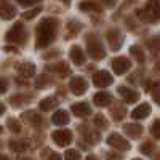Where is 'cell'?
<instances>
[{
    "label": "cell",
    "mask_w": 160,
    "mask_h": 160,
    "mask_svg": "<svg viewBox=\"0 0 160 160\" xmlns=\"http://www.w3.org/2000/svg\"><path fill=\"white\" fill-rule=\"evenodd\" d=\"M58 19L55 18H45L38 22L37 26V42H35V47L37 48H43L47 47L53 38L56 35V29H58Z\"/></svg>",
    "instance_id": "cell-1"
},
{
    "label": "cell",
    "mask_w": 160,
    "mask_h": 160,
    "mask_svg": "<svg viewBox=\"0 0 160 160\" xmlns=\"http://www.w3.org/2000/svg\"><path fill=\"white\" fill-rule=\"evenodd\" d=\"M138 16L149 22L160 21V0H149L146 8L138 11Z\"/></svg>",
    "instance_id": "cell-2"
},
{
    "label": "cell",
    "mask_w": 160,
    "mask_h": 160,
    "mask_svg": "<svg viewBox=\"0 0 160 160\" xmlns=\"http://www.w3.org/2000/svg\"><path fill=\"white\" fill-rule=\"evenodd\" d=\"M87 53L88 56L93 59H102L106 56L104 48L101 45V42L98 38H95V35H90L88 37V42H87Z\"/></svg>",
    "instance_id": "cell-3"
},
{
    "label": "cell",
    "mask_w": 160,
    "mask_h": 160,
    "mask_svg": "<svg viewBox=\"0 0 160 160\" xmlns=\"http://www.w3.org/2000/svg\"><path fill=\"white\" fill-rule=\"evenodd\" d=\"M7 40H8L10 43L24 45V42H26V32H24L22 22H16V24L7 32Z\"/></svg>",
    "instance_id": "cell-4"
},
{
    "label": "cell",
    "mask_w": 160,
    "mask_h": 160,
    "mask_svg": "<svg viewBox=\"0 0 160 160\" xmlns=\"http://www.w3.org/2000/svg\"><path fill=\"white\" fill-rule=\"evenodd\" d=\"M108 144L112 146L114 149H118V151H128L131 148L130 142L123 136H120L118 133H112V135L108 138Z\"/></svg>",
    "instance_id": "cell-5"
},
{
    "label": "cell",
    "mask_w": 160,
    "mask_h": 160,
    "mask_svg": "<svg viewBox=\"0 0 160 160\" xmlns=\"http://www.w3.org/2000/svg\"><path fill=\"white\" fill-rule=\"evenodd\" d=\"M112 80L114 78L108 71H99V72H96L95 75H93V83H95V87H98V88L109 87L112 83Z\"/></svg>",
    "instance_id": "cell-6"
},
{
    "label": "cell",
    "mask_w": 160,
    "mask_h": 160,
    "mask_svg": "<svg viewBox=\"0 0 160 160\" xmlns=\"http://www.w3.org/2000/svg\"><path fill=\"white\" fill-rule=\"evenodd\" d=\"M130 59L123 58V56H118V58H114L112 59V71L117 74V75H122L125 74L128 69H130Z\"/></svg>",
    "instance_id": "cell-7"
},
{
    "label": "cell",
    "mask_w": 160,
    "mask_h": 160,
    "mask_svg": "<svg viewBox=\"0 0 160 160\" xmlns=\"http://www.w3.org/2000/svg\"><path fill=\"white\" fill-rule=\"evenodd\" d=\"M87 87H88L87 85V80L83 77H80V75L72 77V80H71V90H72L74 95H77V96L83 95V93L87 91Z\"/></svg>",
    "instance_id": "cell-8"
},
{
    "label": "cell",
    "mask_w": 160,
    "mask_h": 160,
    "mask_svg": "<svg viewBox=\"0 0 160 160\" xmlns=\"http://www.w3.org/2000/svg\"><path fill=\"white\" fill-rule=\"evenodd\" d=\"M51 139L58 146H68L72 141V133L69 130H58L51 135Z\"/></svg>",
    "instance_id": "cell-9"
},
{
    "label": "cell",
    "mask_w": 160,
    "mask_h": 160,
    "mask_svg": "<svg viewBox=\"0 0 160 160\" xmlns=\"http://www.w3.org/2000/svg\"><path fill=\"white\" fill-rule=\"evenodd\" d=\"M117 91H118V95L122 96L128 104H133V102H136V101L139 99V93L135 91V90H130V88H127V87H118Z\"/></svg>",
    "instance_id": "cell-10"
},
{
    "label": "cell",
    "mask_w": 160,
    "mask_h": 160,
    "mask_svg": "<svg viewBox=\"0 0 160 160\" xmlns=\"http://www.w3.org/2000/svg\"><path fill=\"white\" fill-rule=\"evenodd\" d=\"M108 40H109L112 50H118L120 47H122V43H123V35H122V32H120V31L112 29V31L108 32Z\"/></svg>",
    "instance_id": "cell-11"
},
{
    "label": "cell",
    "mask_w": 160,
    "mask_h": 160,
    "mask_svg": "<svg viewBox=\"0 0 160 160\" xmlns=\"http://www.w3.org/2000/svg\"><path fill=\"white\" fill-rule=\"evenodd\" d=\"M149 114H151V106L148 102H142V104L138 106L136 109H133L131 117L135 118V120H142L146 117H149Z\"/></svg>",
    "instance_id": "cell-12"
},
{
    "label": "cell",
    "mask_w": 160,
    "mask_h": 160,
    "mask_svg": "<svg viewBox=\"0 0 160 160\" xmlns=\"http://www.w3.org/2000/svg\"><path fill=\"white\" fill-rule=\"evenodd\" d=\"M51 122L55 123V125H58V127H61V125H68L69 122H71V117H69V114L66 112V111H56L55 114H53V117H51Z\"/></svg>",
    "instance_id": "cell-13"
},
{
    "label": "cell",
    "mask_w": 160,
    "mask_h": 160,
    "mask_svg": "<svg viewBox=\"0 0 160 160\" xmlns=\"http://www.w3.org/2000/svg\"><path fill=\"white\" fill-rule=\"evenodd\" d=\"M16 16V8L7 3V2H2L0 3V18L2 19H11Z\"/></svg>",
    "instance_id": "cell-14"
},
{
    "label": "cell",
    "mask_w": 160,
    "mask_h": 160,
    "mask_svg": "<svg viewBox=\"0 0 160 160\" xmlns=\"http://www.w3.org/2000/svg\"><path fill=\"white\" fill-rule=\"evenodd\" d=\"M71 111L77 117H85V115L91 114V108L88 106V102H75V104H72Z\"/></svg>",
    "instance_id": "cell-15"
},
{
    "label": "cell",
    "mask_w": 160,
    "mask_h": 160,
    "mask_svg": "<svg viewBox=\"0 0 160 160\" xmlns=\"http://www.w3.org/2000/svg\"><path fill=\"white\" fill-rule=\"evenodd\" d=\"M71 59H72L74 64H77V66H82V64L85 62V53H83V50L80 48L78 45H74V47L71 48Z\"/></svg>",
    "instance_id": "cell-16"
},
{
    "label": "cell",
    "mask_w": 160,
    "mask_h": 160,
    "mask_svg": "<svg viewBox=\"0 0 160 160\" xmlns=\"http://www.w3.org/2000/svg\"><path fill=\"white\" fill-rule=\"evenodd\" d=\"M93 101H95V104L99 106V108H106V106L111 104L112 96H111V93H108V91H99L98 95H95Z\"/></svg>",
    "instance_id": "cell-17"
},
{
    "label": "cell",
    "mask_w": 160,
    "mask_h": 160,
    "mask_svg": "<svg viewBox=\"0 0 160 160\" xmlns=\"http://www.w3.org/2000/svg\"><path fill=\"white\" fill-rule=\"evenodd\" d=\"M125 133L130 136V138H139L141 133H142V127L141 125H136V123H127L123 127Z\"/></svg>",
    "instance_id": "cell-18"
},
{
    "label": "cell",
    "mask_w": 160,
    "mask_h": 160,
    "mask_svg": "<svg viewBox=\"0 0 160 160\" xmlns=\"http://www.w3.org/2000/svg\"><path fill=\"white\" fill-rule=\"evenodd\" d=\"M18 72L22 75V77H32L34 74H35V66L32 64V62H22V64H19L18 66Z\"/></svg>",
    "instance_id": "cell-19"
},
{
    "label": "cell",
    "mask_w": 160,
    "mask_h": 160,
    "mask_svg": "<svg viewBox=\"0 0 160 160\" xmlns=\"http://www.w3.org/2000/svg\"><path fill=\"white\" fill-rule=\"evenodd\" d=\"M58 106V101H56V98H45V99H42L40 101V111H51V109H55Z\"/></svg>",
    "instance_id": "cell-20"
},
{
    "label": "cell",
    "mask_w": 160,
    "mask_h": 160,
    "mask_svg": "<svg viewBox=\"0 0 160 160\" xmlns=\"http://www.w3.org/2000/svg\"><path fill=\"white\" fill-rule=\"evenodd\" d=\"M78 8L82 11H101L99 5L95 3V2H91V0H85V2H82L78 5Z\"/></svg>",
    "instance_id": "cell-21"
},
{
    "label": "cell",
    "mask_w": 160,
    "mask_h": 160,
    "mask_svg": "<svg viewBox=\"0 0 160 160\" xmlns=\"http://www.w3.org/2000/svg\"><path fill=\"white\" fill-rule=\"evenodd\" d=\"M22 118L24 120H28V122L31 123H40V115L34 111H28V112H24L22 114Z\"/></svg>",
    "instance_id": "cell-22"
},
{
    "label": "cell",
    "mask_w": 160,
    "mask_h": 160,
    "mask_svg": "<svg viewBox=\"0 0 160 160\" xmlns=\"http://www.w3.org/2000/svg\"><path fill=\"white\" fill-rule=\"evenodd\" d=\"M8 146H10V149L15 151V152H22L28 148V144H22V141H10Z\"/></svg>",
    "instance_id": "cell-23"
},
{
    "label": "cell",
    "mask_w": 160,
    "mask_h": 160,
    "mask_svg": "<svg viewBox=\"0 0 160 160\" xmlns=\"http://www.w3.org/2000/svg\"><path fill=\"white\" fill-rule=\"evenodd\" d=\"M130 53H131V55L133 56H135L139 62H142L144 61V53H142V50L139 48V47H136V45H133L131 48H130Z\"/></svg>",
    "instance_id": "cell-24"
},
{
    "label": "cell",
    "mask_w": 160,
    "mask_h": 160,
    "mask_svg": "<svg viewBox=\"0 0 160 160\" xmlns=\"http://www.w3.org/2000/svg\"><path fill=\"white\" fill-rule=\"evenodd\" d=\"M42 158L43 160H61V155L56 154V152H53V151H50V149H45L42 152Z\"/></svg>",
    "instance_id": "cell-25"
},
{
    "label": "cell",
    "mask_w": 160,
    "mask_h": 160,
    "mask_svg": "<svg viewBox=\"0 0 160 160\" xmlns=\"http://www.w3.org/2000/svg\"><path fill=\"white\" fill-rule=\"evenodd\" d=\"M64 160H80V152H78V151H74V149L66 151Z\"/></svg>",
    "instance_id": "cell-26"
},
{
    "label": "cell",
    "mask_w": 160,
    "mask_h": 160,
    "mask_svg": "<svg viewBox=\"0 0 160 160\" xmlns=\"http://www.w3.org/2000/svg\"><path fill=\"white\" fill-rule=\"evenodd\" d=\"M7 125L10 127V130H11V131H15V133L21 131V125H19V122H18L16 118H8V122H7Z\"/></svg>",
    "instance_id": "cell-27"
},
{
    "label": "cell",
    "mask_w": 160,
    "mask_h": 160,
    "mask_svg": "<svg viewBox=\"0 0 160 160\" xmlns=\"http://www.w3.org/2000/svg\"><path fill=\"white\" fill-rule=\"evenodd\" d=\"M148 45H149V48L151 50H160V35H155V37H152L149 42H148Z\"/></svg>",
    "instance_id": "cell-28"
},
{
    "label": "cell",
    "mask_w": 160,
    "mask_h": 160,
    "mask_svg": "<svg viewBox=\"0 0 160 160\" xmlns=\"http://www.w3.org/2000/svg\"><path fill=\"white\" fill-rule=\"evenodd\" d=\"M40 11H42V7H37V8L31 10V11H26V13H22V18H24V19H32L34 16H37V15H38Z\"/></svg>",
    "instance_id": "cell-29"
},
{
    "label": "cell",
    "mask_w": 160,
    "mask_h": 160,
    "mask_svg": "<svg viewBox=\"0 0 160 160\" xmlns=\"http://www.w3.org/2000/svg\"><path fill=\"white\" fill-rule=\"evenodd\" d=\"M112 114H114V118L115 120H120L122 117H125V108H122V106H120V108H115Z\"/></svg>",
    "instance_id": "cell-30"
},
{
    "label": "cell",
    "mask_w": 160,
    "mask_h": 160,
    "mask_svg": "<svg viewBox=\"0 0 160 160\" xmlns=\"http://www.w3.org/2000/svg\"><path fill=\"white\" fill-rule=\"evenodd\" d=\"M152 135L155 136V138H158L160 139V118L158 120H155V122H154V125H152Z\"/></svg>",
    "instance_id": "cell-31"
},
{
    "label": "cell",
    "mask_w": 160,
    "mask_h": 160,
    "mask_svg": "<svg viewBox=\"0 0 160 160\" xmlns=\"http://www.w3.org/2000/svg\"><path fill=\"white\" fill-rule=\"evenodd\" d=\"M48 83V78H47V75H40V77H37L35 78V87H38V88H42L43 85H47Z\"/></svg>",
    "instance_id": "cell-32"
},
{
    "label": "cell",
    "mask_w": 160,
    "mask_h": 160,
    "mask_svg": "<svg viewBox=\"0 0 160 160\" xmlns=\"http://www.w3.org/2000/svg\"><path fill=\"white\" fill-rule=\"evenodd\" d=\"M154 151V144H151V142H146V144H142L141 146V152L142 154H148V155H151V152Z\"/></svg>",
    "instance_id": "cell-33"
},
{
    "label": "cell",
    "mask_w": 160,
    "mask_h": 160,
    "mask_svg": "<svg viewBox=\"0 0 160 160\" xmlns=\"http://www.w3.org/2000/svg\"><path fill=\"white\" fill-rule=\"evenodd\" d=\"M7 88H8V80L0 77V95H2V93H5Z\"/></svg>",
    "instance_id": "cell-34"
},
{
    "label": "cell",
    "mask_w": 160,
    "mask_h": 160,
    "mask_svg": "<svg viewBox=\"0 0 160 160\" xmlns=\"http://www.w3.org/2000/svg\"><path fill=\"white\" fill-rule=\"evenodd\" d=\"M152 98H154V101L160 106V88H157V90L152 91Z\"/></svg>",
    "instance_id": "cell-35"
},
{
    "label": "cell",
    "mask_w": 160,
    "mask_h": 160,
    "mask_svg": "<svg viewBox=\"0 0 160 160\" xmlns=\"http://www.w3.org/2000/svg\"><path fill=\"white\" fill-rule=\"evenodd\" d=\"M16 2H19L24 7H29V5H34L35 2H40V0H16Z\"/></svg>",
    "instance_id": "cell-36"
},
{
    "label": "cell",
    "mask_w": 160,
    "mask_h": 160,
    "mask_svg": "<svg viewBox=\"0 0 160 160\" xmlns=\"http://www.w3.org/2000/svg\"><path fill=\"white\" fill-rule=\"evenodd\" d=\"M95 123H96V125H106V120L102 118V115H96Z\"/></svg>",
    "instance_id": "cell-37"
},
{
    "label": "cell",
    "mask_w": 160,
    "mask_h": 160,
    "mask_svg": "<svg viewBox=\"0 0 160 160\" xmlns=\"http://www.w3.org/2000/svg\"><path fill=\"white\" fill-rule=\"evenodd\" d=\"M101 2H102V3L106 5V7H114L117 0H101Z\"/></svg>",
    "instance_id": "cell-38"
},
{
    "label": "cell",
    "mask_w": 160,
    "mask_h": 160,
    "mask_svg": "<svg viewBox=\"0 0 160 160\" xmlns=\"http://www.w3.org/2000/svg\"><path fill=\"white\" fill-rule=\"evenodd\" d=\"M0 160H10V157L5 155V154H0Z\"/></svg>",
    "instance_id": "cell-39"
},
{
    "label": "cell",
    "mask_w": 160,
    "mask_h": 160,
    "mask_svg": "<svg viewBox=\"0 0 160 160\" xmlns=\"http://www.w3.org/2000/svg\"><path fill=\"white\" fill-rule=\"evenodd\" d=\"M3 112H5V106H3L2 102H0V115H2Z\"/></svg>",
    "instance_id": "cell-40"
},
{
    "label": "cell",
    "mask_w": 160,
    "mask_h": 160,
    "mask_svg": "<svg viewBox=\"0 0 160 160\" xmlns=\"http://www.w3.org/2000/svg\"><path fill=\"white\" fill-rule=\"evenodd\" d=\"M2 131H3V128H2V127H0V133H2Z\"/></svg>",
    "instance_id": "cell-41"
},
{
    "label": "cell",
    "mask_w": 160,
    "mask_h": 160,
    "mask_svg": "<svg viewBox=\"0 0 160 160\" xmlns=\"http://www.w3.org/2000/svg\"><path fill=\"white\" fill-rule=\"evenodd\" d=\"M133 160H141V158H133Z\"/></svg>",
    "instance_id": "cell-42"
},
{
    "label": "cell",
    "mask_w": 160,
    "mask_h": 160,
    "mask_svg": "<svg viewBox=\"0 0 160 160\" xmlns=\"http://www.w3.org/2000/svg\"><path fill=\"white\" fill-rule=\"evenodd\" d=\"M64 2H69V0H64Z\"/></svg>",
    "instance_id": "cell-43"
}]
</instances>
